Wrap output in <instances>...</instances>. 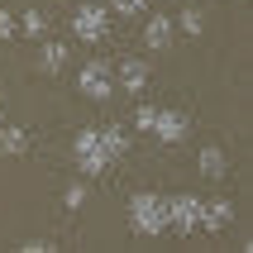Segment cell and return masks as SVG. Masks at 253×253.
Wrapping results in <instances>:
<instances>
[{"label":"cell","mask_w":253,"mask_h":253,"mask_svg":"<svg viewBox=\"0 0 253 253\" xmlns=\"http://www.w3.org/2000/svg\"><path fill=\"white\" fill-rule=\"evenodd\" d=\"M129 229H134L139 239L168 234V196H158V191H134V196H129Z\"/></svg>","instance_id":"obj_1"},{"label":"cell","mask_w":253,"mask_h":253,"mask_svg":"<svg viewBox=\"0 0 253 253\" xmlns=\"http://www.w3.org/2000/svg\"><path fill=\"white\" fill-rule=\"evenodd\" d=\"M72 39L77 43H105L110 39V5L77 0V10H72Z\"/></svg>","instance_id":"obj_2"},{"label":"cell","mask_w":253,"mask_h":253,"mask_svg":"<svg viewBox=\"0 0 253 253\" xmlns=\"http://www.w3.org/2000/svg\"><path fill=\"white\" fill-rule=\"evenodd\" d=\"M72 158H77V172H82V177H100V172L115 168L110 153H105V143H100V129H77Z\"/></svg>","instance_id":"obj_3"},{"label":"cell","mask_w":253,"mask_h":253,"mask_svg":"<svg viewBox=\"0 0 253 253\" xmlns=\"http://www.w3.org/2000/svg\"><path fill=\"white\" fill-rule=\"evenodd\" d=\"M201 211H206V201L196 191H172L168 196V229H177V234L201 229Z\"/></svg>","instance_id":"obj_4"},{"label":"cell","mask_w":253,"mask_h":253,"mask_svg":"<svg viewBox=\"0 0 253 253\" xmlns=\"http://www.w3.org/2000/svg\"><path fill=\"white\" fill-rule=\"evenodd\" d=\"M77 91H82L86 100H110L115 96V72L110 62H86V67H77Z\"/></svg>","instance_id":"obj_5"},{"label":"cell","mask_w":253,"mask_h":253,"mask_svg":"<svg viewBox=\"0 0 253 253\" xmlns=\"http://www.w3.org/2000/svg\"><path fill=\"white\" fill-rule=\"evenodd\" d=\"M158 143H182L186 134H191V115H182V110H158V120H153V129H148Z\"/></svg>","instance_id":"obj_6"},{"label":"cell","mask_w":253,"mask_h":253,"mask_svg":"<svg viewBox=\"0 0 253 253\" xmlns=\"http://www.w3.org/2000/svg\"><path fill=\"white\" fill-rule=\"evenodd\" d=\"M229 220H234V201H229V196H215V201H206V211H201V229L220 234V229H229Z\"/></svg>","instance_id":"obj_7"},{"label":"cell","mask_w":253,"mask_h":253,"mask_svg":"<svg viewBox=\"0 0 253 253\" xmlns=\"http://www.w3.org/2000/svg\"><path fill=\"white\" fill-rule=\"evenodd\" d=\"M67 62H72V48H67V43L48 39V43L39 48V72H43V77H57V72H67Z\"/></svg>","instance_id":"obj_8"},{"label":"cell","mask_w":253,"mask_h":253,"mask_svg":"<svg viewBox=\"0 0 253 253\" xmlns=\"http://www.w3.org/2000/svg\"><path fill=\"white\" fill-rule=\"evenodd\" d=\"M196 168H201V177L206 182H225L229 177V158H225V148H201V158H196Z\"/></svg>","instance_id":"obj_9"},{"label":"cell","mask_w":253,"mask_h":253,"mask_svg":"<svg viewBox=\"0 0 253 253\" xmlns=\"http://www.w3.org/2000/svg\"><path fill=\"white\" fill-rule=\"evenodd\" d=\"M115 77H120V86H125L129 96H139L143 86H148V62H143V57H125Z\"/></svg>","instance_id":"obj_10"},{"label":"cell","mask_w":253,"mask_h":253,"mask_svg":"<svg viewBox=\"0 0 253 253\" xmlns=\"http://www.w3.org/2000/svg\"><path fill=\"white\" fill-rule=\"evenodd\" d=\"M172 19L168 14H153V19H148V24H143V43H148V48H153V53H163V48H168L172 43Z\"/></svg>","instance_id":"obj_11"},{"label":"cell","mask_w":253,"mask_h":253,"mask_svg":"<svg viewBox=\"0 0 253 253\" xmlns=\"http://www.w3.org/2000/svg\"><path fill=\"white\" fill-rule=\"evenodd\" d=\"M24 148H29V129L5 125V120H0V153H5V158H19Z\"/></svg>","instance_id":"obj_12"},{"label":"cell","mask_w":253,"mask_h":253,"mask_svg":"<svg viewBox=\"0 0 253 253\" xmlns=\"http://www.w3.org/2000/svg\"><path fill=\"white\" fill-rule=\"evenodd\" d=\"M100 143H105L110 163H120V158L129 153V129H120V125H105V129H100Z\"/></svg>","instance_id":"obj_13"},{"label":"cell","mask_w":253,"mask_h":253,"mask_svg":"<svg viewBox=\"0 0 253 253\" xmlns=\"http://www.w3.org/2000/svg\"><path fill=\"white\" fill-rule=\"evenodd\" d=\"M19 34L43 39V34H48V14H43V10H24V14H19Z\"/></svg>","instance_id":"obj_14"},{"label":"cell","mask_w":253,"mask_h":253,"mask_svg":"<svg viewBox=\"0 0 253 253\" xmlns=\"http://www.w3.org/2000/svg\"><path fill=\"white\" fill-rule=\"evenodd\" d=\"M177 29H182V34H191V39H201V34H206V14L186 5V10H182V19H177Z\"/></svg>","instance_id":"obj_15"},{"label":"cell","mask_w":253,"mask_h":253,"mask_svg":"<svg viewBox=\"0 0 253 253\" xmlns=\"http://www.w3.org/2000/svg\"><path fill=\"white\" fill-rule=\"evenodd\" d=\"M86 196H91V191H86V182H72L67 191H62V206H67V211H82Z\"/></svg>","instance_id":"obj_16"},{"label":"cell","mask_w":253,"mask_h":253,"mask_svg":"<svg viewBox=\"0 0 253 253\" xmlns=\"http://www.w3.org/2000/svg\"><path fill=\"white\" fill-rule=\"evenodd\" d=\"M153 120H158V105H139V110H134V129H139V134H148Z\"/></svg>","instance_id":"obj_17"},{"label":"cell","mask_w":253,"mask_h":253,"mask_svg":"<svg viewBox=\"0 0 253 253\" xmlns=\"http://www.w3.org/2000/svg\"><path fill=\"white\" fill-rule=\"evenodd\" d=\"M143 5H148V0H115L110 14H125V19H134V14H143Z\"/></svg>","instance_id":"obj_18"},{"label":"cell","mask_w":253,"mask_h":253,"mask_svg":"<svg viewBox=\"0 0 253 253\" xmlns=\"http://www.w3.org/2000/svg\"><path fill=\"white\" fill-rule=\"evenodd\" d=\"M0 39H19V19H14L5 5H0Z\"/></svg>","instance_id":"obj_19"},{"label":"cell","mask_w":253,"mask_h":253,"mask_svg":"<svg viewBox=\"0 0 253 253\" xmlns=\"http://www.w3.org/2000/svg\"><path fill=\"white\" fill-rule=\"evenodd\" d=\"M19 249H24V253H53V244H48V239H24Z\"/></svg>","instance_id":"obj_20"},{"label":"cell","mask_w":253,"mask_h":253,"mask_svg":"<svg viewBox=\"0 0 253 253\" xmlns=\"http://www.w3.org/2000/svg\"><path fill=\"white\" fill-rule=\"evenodd\" d=\"M0 115H5V110H0Z\"/></svg>","instance_id":"obj_21"}]
</instances>
